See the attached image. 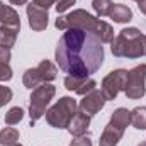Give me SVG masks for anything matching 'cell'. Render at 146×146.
Segmentation results:
<instances>
[{
	"label": "cell",
	"instance_id": "1",
	"mask_svg": "<svg viewBox=\"0 0 146 146\" xmlns=\"http://www.w3.org/2000/svg\"><path fill=\"white\" fill-rule=\"evenodd\" d=\"M54 58L70 76H90L104 63V46L90 31L68 29L56 44Z\"/></svg>",
	"mask_w": 146,
	"mask_h": 146
},
{
	"label": "cell",
	"instance_id": "2",
	"mask_svg": "<svg viewBox=\"0 0 146 146\" xmlns=\"http://www.w3.org/2000/svg\"><path fill=\"white\" fill-rule=\"evenodd\" d=\"M110 51L117 58H141L146 54V36L136 27L122 29L110 41Z\"/></svg>",
	"mask_w": 146,
	"mask_h": 146
},
{
	"label": "cell",
	"instance_id": "3",
	"mask_svg": "<svg viewBox=\"0 0 146 146\" xmlns=\"http://www.w3.org/2000/svg\"><path fill=\"white\" fill-rule=\"evenodd\" d=\"M78 109V104L76 100L72 97H61L53 107L46 110V122L51 126V127H56V129H65L68 127L70 121L73 119V115L76 114Z\"/></svg>",
	"mask_w": 146,
	"mask_h": 146
},
{
	"label": "cell",
	"instance_id": "4",
	"mask_svg": "<svg viewBox=\"0 0 146 146\" xmlns=\"http://www.w3.org/2000/svg\"><path fill=\"white\" fill-rule=\"evenodd\" d=\"M100 21L97 17H94L92 14H88L83 9H76L70 12L68 15H60L54 21V27L60 31H68V29H85L95 34L97 27H99Z\"/></svg>",
	"mask_w": 146,
	"mask_h": 146
},
{
	"label": "cell",
	"instance_id": "5",
	"mask_svg": "<svg viewBox=\"0 0 146 146\" xmlns=\"http://www.w3.org/2000/svg\"><path fill=\"white\" fill-rule=\"evenodd\" d=\"M56 94V87L51 85V83H41L39 87H36L31 94V99H29V117H31V126L39 121L46 110L48 106L51 102V99L54 97Z\"/></svg>",
	"mask_w": 146,
	"mask_h": 146
},
{
	"label": "cell",
	"instance_id": "6",
	"mask_svg": "<svg viewBox=\"0 0 146 146\" xmlns=\"http://www.w3.org/2000/svg\"><path fill=\"white\" fill-rule=\"evenodd\" d=\"M146 65H138L133 70L127 72V80H126V88L124 94L127 99L131 100H138L141 97H145L146 94Z\"/></svg>",
	"mask_w": 146,
	"mask_h": 146
},
{
	"label": "cell",
	"instance_id": "7",
	"mask_svg": "<svg viewBox=\"0 0 146 146\" xmlns=\"http://www.w3.org/2000/svg\"><path fill=\"white\" fill-rule=\"evenodd\" d=\"M127 70H114L102 80V95L106 100H114L119 92H124Z\"/></svg>",
	"mask_w": 146,
	"mask_h": 146
},
{
	"label": "cell",
	"instance_id": "8",
	"mask_svg": "<svg viewBox=\"0 0 146 146\" xmlns=\"http://www.w3.org/2000/svg\"><path fill=\"white\" fill-rule=\"evenodd\" d=\"M106 99H104V95H102V92L100 90H92V92H88L82 100H80V104H78V110L80 112H83V114H87L88 117H92V115H95L97 112H100L102 107L106 106Z\"/></svg>",
	"mask_w": 146,
	"mask_h": 146
},
{
	"label": "cell",
	"instance_id": "9",
	"mask_svg": "<svg viewBox=\"0 0 146 146\" xmlns=\"http://www.w3.org/2000/svg\"><path fill=\"white\" fill-rule=\"evenodd\" d=\"M63 83H65L66 90L78 94V95H87L88 92L95 90V87H97V82L88 76H70L68 75Z\"/></svg>",
	"mask_w": 146,
	"mask_h": 146
},
{
	"label": "cell",
	"instance_id": "10",
	"mask_svg": "<svg viewBox=\"0 0 146 146\" xmlns=\"http://www.w3.org/2000/svg\"><path fill=\"white\" fill-rule=\"evenodd\" d=\"M27 19H29V26L33 31H44L48 27V10L46 9H41L34 3H29L27 9Z\"/></svg>",
	"mask_w": 146,
	"mask_h": 146
},
{
	"label": "cell",
	"instance_id": "11",
	"mask_svg": "<svg viewBox=\"0 0 146 146\" xmlns=\"http://www.w3.org/2000/svg\"><path fill=\"white\" fill-rule=\"evenodd\" d=\"M88 126H90V117L87 114H83V112H76L73 115V119L70 121V124H68L66 129H68V133L72 136L76 138V136H83L87 133Z\"/></svg>",
	"mask_w": 146,
	"mask_h": 146
},
{
	"label": "cell",
	"instance_id": "12",
	"mask_svg": "<svg viewBox=\"0 0 146 146\" xmlns=\"http://www.w3.org/2000/svg\"><path fill=\"white\" fill-rule=\"evenodd\" d=\"M124 136V129L121 127H115L114 124H107L104 127V133L100 134V139H99V146H115L121 138Z\"/></svg>",
	"mask_w": 146,
	"mask_h": 146
},
{
	"label": "cell",
	"instance_id": "13",
	"mask_svg": "<svg viewBox=\"0 0 146 146\" xmlns=\"http://www.w3.org/2000/svg\"><path fill=\"white\" fill-rule=\"evenodd\" d=\"M0 22H2V26L21 29V17H19V14L12 7L5 5L2 0H0Z\"/></svg>",
	"mask_w": 146,
	"mask_h": 146
},
{
	"label": "cell",
	"instance_id": "14",
	"mask_svg": "<svg viewBox=\"0 0 146 146\" xmlns=\"http://www.w3.org/2000/svg\"><path fill=\"white\" fill-rule=\"evenodd\" d=\"M109 17L114 22H119V24H126L133 19V12L127 5H122V3H114L112 5V10H110Z\"/></svg>",
	"mask_w": 146,
	"mask_h": 146
},
{
	"label": "cell",
	"instance_id": "15",
	"mask_svg": "<svg viewBox=\"0 0 146 146\" xmlns=\"http://www.w3.org/2000/svg\"><path fill=\"white\" fill-rule=\"evenodd\" d=\"M36 72H37L39 80H41L42 83H48V82H51V80L56 78L58 70H56V66H54L49 60H42V61L36 66Z\"/></svg>",
	"mask_w": 146,
	"mask_h": 146
},
{
	"label": "cell",
	"instance_id": "16",
	"mask_svg": "<svg viewBox=\"0 0 146 146\" xmlns=\"http://www.w3.org/2000/svg\"><path fill=\"white\" fill-rule=\"evenodd\" d=\"M110 124H114L115 127H121V129H124L126 131V127L131 124V110L124 109V107H119V109H115L112 112V115H110Z\"/></svg>",
	"mask_w": 146,
	"mask_h": 146
},
{
	"label": "cell",
	"instance_id": "17",
	"mask_svg": "<svg viewBox=\"0 0 146 146\" xmlns=\"http://www.w3.org/2000/svg\"><path fill=\"white\" fill-rule=\"evenodd\" d=\"M17 33H19V29L9 27V26H0V46H5L10 49L15 44Z\"/></svg>",
	"mask_w": 146,
	"mask_h": 146
},
{
	"label": "cell",
	"instance_id": "18",
	"mask_svg": "<svg viewBox=\"0 0 146 146\" xmlns=\"http://www.w3.org/2000/svg\"><path fill=\"white\" fill-rule=\"evenodd\" d=\"M131 124L139 129L145 131L146 129V107H136L131 110Z\"/></svg>",
	"mask_w": 146,
	"mask_h": 146
},
{
	"label": "cell",
	"instance_id": "19",
	"mask_svg": "<svg viewBox=\"0 0 146 146\" xmlns=\"http://www.w3.org/2000/svg\"><path fill=\"white\" fill-rule=\"evenodd\" d=\"M19 141V131L14 127H5L0 131V145L2 146H12Z\"/></svg>",
	"mask_w": 146,
	"mask_h": 146
},
{
	"label": "cell",
	"instance_id": "20",
	"mask_svg": "<svg viewBox=\"0 0 146 146\" xmlns=\"http://www.w3.org/2000/svg\"><path fill=\"white\" fill-rule=\"evenodd\" d=\"M95 36L99 37L102 42H110V41L114 39V29H112L110 24L100 21V24H99V27H97V31H95Z\"/></svg>",
	"mask_w": 146,
	"mask_h": 146
},
{
	"label": "cell",
	"instance_id": "21",
	"mask_svg": "<svg viewBox=\"0 0 146 146\" xmlns=\"http://www.w3.org/2000/svg\"><path fill=\"white\" fill-rule=\"evenodd\" d=\"M22 83H24V87H27V88H31V90H34L36 87H39V85L42 83V82L39 80V76H37L36 68H29V70H26L24 78H22Z\"/></svg>",
	"mask_w": 146,
	"mask_h": 146
},
{
	"label": "cell",
	"instance_id": "22",
	"mask_svg": "<svg viewBox=\"0 0 146 146\" xmlns=\"http://www.w3.org/2000/svg\"><path fill=\"white\" fill-rule=\"evenodd\" d=\"M112 0H94L92 2V7H94V10H95V14L99 15V17H106V15H109L110 10H112Z\"/></svg>",
	"mask_w": 146,
	"mask_h": 146
},
{
	"label": "cell",
	"instance_id": "23",
	"mask_svg": "<svg viewBox=\"0 0 146 146\" xmlns=\"http://www.w3.org/2000/svg\"><path fill=\"white\" fill-rule=\"evenodd\" d=\"M22 117H24V110L21 109V107H12L5 114V122L9 126H14V124H19L22 121Z\"/></svg>",
	"mask_w": 146,
	"mask_h": 146
},
{
	"label": "cell",
	"instance_id": "24",
	"mask_svg": "<svg viewBox=\"0 0 146 146\" xmlns=\"http://www.w3.org/2000/svg\"><path fill=\"white\" fill-rule=\"evenodd\" d=\"M12 90L9 88V87H3V85H0V107H3L5 104H9L10 100H12Z\"/></svg>",
	"mask_w": 146,
	"mask_h": 146
},
{
	"label": "cell",
	"instance_id": "25",
	"mask_svg": "<svg viewBox=\"0 0 146 146\" xmlns=\"http://www.w3.org/2000/svg\"><path fill=\"white\" fill-rule=\"evenodd\" d=\"M12 78V68L9 66V63H0V82H7Z\"/></svg>",
	"mask_w": 146,
	"mask_h": 146
},
{
	"label": "cell",
	"instance_id": "26",
	"mask_svg": "<svg viewBox=\"0 0 146 146\" xmlns=\"http://www.w3.org/2000/svg\"><path fill=\"white\" fill-rule=\"evenodd\" d=\"M75 2H76V0H58V2H56V10H58V14L68 10L72 5H75Z\"/></svg>",
	"mask_w": 146,
	"mask_h": 146
},
{
	"label": "cell",
	"instance_id": "27",
	"mask_svg": "<svg viewBox=\"0 0 146 146\" xmlns=\"http://www.w3.org/2000/svg\"><path fill=\"white\" fill-rule=\"evenodd\" d=\"M70 146H92V141H90V138L88 136H76V138H73L72 145Z\"/></svg>",
	"mask_w": 146,
	"mask_h": 146
},
{
	"label": "cell",
	"instance_id": "28",
	"mask_svg": "<svg viewBox=\"0 0 146 146\" xmlns=\"http://www.w3.org/2000/svg\"><path fill=\"white\" fill-rule=\"evenodd\" d=\"M9 61H10V49L0 46V63H9Z\"/></svg>",
	"mask_w": 146,
	"mask_h": 146
},
{
	"label": "cell",
	"instance_id": "29",
	"mask_svg": "<svg viewBox=\"0 0 146 146\" xmlns=\"http://www.w3.org/2000/svg\"><path fill=\"white\" fill-rule=\"evenodd\" d=\"M54 2H58V0H34V5H37V7H41V9H49Z\"/></svg>",
	"mask_w": 146,
	"mask_h": 146
},
{
	"label": "cell",
	"instance_id": "30",
	"mask_svg": "<svg viewBox=\"0 0 146 146\" xmlns=\"http://www.w3.org/2000/svg\"><path fill=\"white\" fill-rule=\"evenodd\" d=\"M138 7H139V10L146 15V0H138Z\"/></svg>",
	"mask_w": 146,
	"mask_h": 146
},
{
	"label": "cell",
	"instance_id": "31",
	"mask_svg": "<svg viewBox=\"0 0 146 146\" xmlns=\"http://www.w3.org/2000/svg\"><path fill=\"white\" fill-rule=\"evenodd\" d=\"M10 3H14V5H24V3H27V0H10Z\"/></svg>",
	"mask_w": 146,
	"mask_h": 146
},
{
	"label": "cell",
	"instance_id": "32",
	"mask_svg": "<svg viewBox=\"0 0 146 146\" xmlns=\"http://www.w3.org/2000/svg\"><path fill=\"white\" fill-rule=\"evenodd\" d=\"M138 146H146V141H141V143H139Z\"/></svg>",
	"mask_w": 146,
	"mask_h": 146
},
{
	"label": "cell",
	"instance_id": "33",
	"mask_svg": "<svg viewBox=\"0 0 146 146\" xmlns=\"http://www.w3.org/2000/svg\"><path fill=\"white\" fill-rule=\"evenodd\" d=\"M12 146H22V145H17V143H15V145H12Z\"/></svg>",
	"mask_w": 146,
	"mask_h": 146
},
{
	"label": "cell",
	"instance_id": "34",
	"mask_svg": "<svg viewBox=\"0 0 146 146\" xmlns=\"http://www.w3.org/2000/svg\"><path fill=\"white\" fill-rule=\"evenodd\" d=\"M134 2H138V0H134Z\"/></svg>",
	"mask_w": 146,
	"mask_h": 146
}]
</instances>
